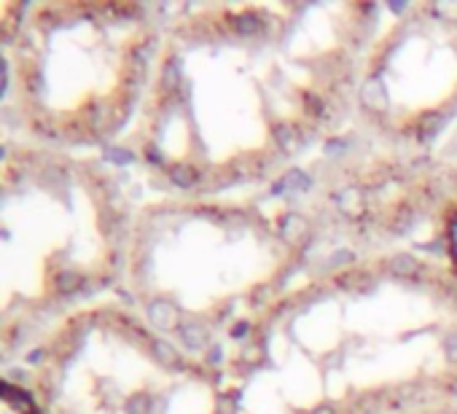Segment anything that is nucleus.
<instances>
[{
	"instance_id": "obj_3",
	"label": "nucleus",
	"mask_w": 457,
	"mask_h": 414,
	"mask_svg": "<svg viewBox=\"0 0 457 414\" xmlns=\"http://www.w3.org/2000/svg\"><path fill=\"white\" fill-rule=\"evenodd\" d=\"M449 250H452L455 264H457V213H455V218H452V226H449Z\"/></svg>"
},
{
	"instance_id": "obj_1",
	"label": "nucleus",
	"mask_w": 457,
	"mask_h": 414,
	"mask_svg": "<svg viewBox=\"0 0 457 414\" xmlns=\"http://www.w3.org/2000/svg\"><path fill=\"white\" fill-rule=\"evenodd\" d=\"M143 35L132 8H41L19 51V76L62 135H94L122 122L140 78Z\"/></svg>"
},
{
	"instance_id": "obj_2",
	"label": "nucleus",
	"mask_w": 457,
	"mask_h": 414,
	"mask_svg": "<svg viewBox=\"0 0 457 414\" xmlns=\"http://www.w3.org/2000/svg\"><path fill=\"white\" fill-rule=\"evenodd\" d=\"M0 414H41V409L22 390L6 384V390H3V412Z\"/></svg>"
}]
</instances>
